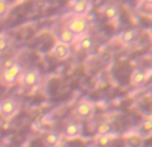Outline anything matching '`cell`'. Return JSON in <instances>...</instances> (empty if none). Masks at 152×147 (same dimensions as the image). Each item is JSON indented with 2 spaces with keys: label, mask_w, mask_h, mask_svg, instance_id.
Here are the masks:
<instances>
[{
  "label": "cell",
  "mask_w": 152,
  "mask_h": 147,
  "mask_svg": "<svg viewBox=\"0 0 152 147\" xmlns=\"http://www.w3.org/2000/svg\"><path fill=\"white\" fill-rule=\"evenodd\" d=\"M23 67L19 63H13L12 66L3 68V71L0 72V83L4 87H12L20 80L21 74H23Z\"/></svg>",
  "instance_id": "obj_1"
},
{
  "label": "cell",
  "mask_w": 152,
  "mask_h": 147,
  "mask_svg": "<svg viewBox=\"0 0 152 147\" xmlns=\"http://www.w3.org/2000/svg\"><path fill=\"white\" fill-rule=\"evenodd\" d=\"M150 54H151V58H152V48H151V51H150Z\"/></svg>",
  "instance_id": "obj_23"
},
{
  "label": "cell",
  "mask_w": 152,
  "mask_h": 147,
  "mask_svg": "<svg viewBox=\"0 0 152 147\" xmlns=\"http://www.w3.org/2000/svg\"><path fill=\"white\" fill-rule=\"evenodd\" d=\"M144 3L147 5H152V0H144Z\"/></svg>",
  "instance_id": "obj_21"
},
{
  "label": "cell",
  "mask_w": 152,
  "mask_h": 147,
  "mask_svg": "<svg viewBox=\"0 0 152 147\" xmlns=\"http://www.w3.org/2000/svg\"><path fill=\"white\" fill-rule=\"evenodd\" d=\"M19 112V102L13 98H7V99L0 102V115L5 119H10L15 116Z\"/></svg>",
  "instance_id": "obj_5"
},
{
  "label": "cell",
  "mask_w": 152,
  "mask_h": 147,
  "mask_svg": "<svg viewBox=\"0 0 152 147\" xmlns=\"http://www.w3.org/2000/svg\"><path fill=\"white\" fill-rule=\"evenodd\" d=\"M10 44H11V40L8 37V35L5 32H1L0 34V54L5 52L8 50V47H10Z\"/></svg>",
  "instance_id": "obj_16"
},
{
  "label": "cell",
  "mask_w": 152,
  "mask_h": 147,
  "mask_svg": "<svg viewBox=\"0 0 152 147\" xmlns=\"http://www.w3.org/2000/svg\"><path fill=\"white\" fill-rule=\"evenodd\" d=\"M135 134H137L142 139H147L152 135V119H144L139 126L136 127Z\"/></svg>",
  "instance_id": "obj_9"
},
{
  "label": "cell",
  "mask_w": 152,
  "mask_h": 147,
  "mask_svg": "<svg viewBox=\"0 0 152 147\" xmlns=\"http://www.w3.org/2000/svg\"><path fill=\"white\" fill-rule=\"evenodd\" d=\"M147 75L148 74L145 72V70H142V68L134 70L131 74V83L134 84V86H142V84L145 83V80H147Z\"/></svg>",
  "instance_id": "obj_11"
},
{
  "label": "cell",
  "mask_w": 152,
  "mask_h": 147,
  "mask_svg": "<svg viewBox=\"0 0 152 147\" xmlns=\"http://www.w3.org/2000/svg\"><path fill=\"white\" fill-rule=\"evenodd\" d=\"M72 32L76 35L77 37L83 36V35L87 34L89 28V20L87 19V16H71L67 21V26Z\"/></svg>",
  "instance_id": "obj_2"
},
{
  "label": "cell",
  "mask_w": 152,
  "mask_h": 147,
  "mask_svg": "<svg viewBox=\"0 0 152 147\" xmlns=\"http://www.w3.org/2000/svg\"><path fill=\"white\" fill-rule=\"evenodd\" d=\"M150 19H151V20H152V12L150 13Z\"/></svg>",
  "instance_id": "obj_22"
},
{
  "label": "cell",
  "mask_w": 152,
  "mask_h": 147,
  "mask_svg": "<svg viewBox=\"0 0 152 147\" xmlns=\"http://www.w3.org/2000/svg\"><path fill=\"white\" fill-rule=\"evenodd\" d=\"M111 124L107 122H103L97 126V135H104V134H110L111 132Z\"/></svg>",
  "instance_id": "obj_19"
},
{
  "label": "cell",
  "mask_w": 152,
  "mask_h": 147,
  "mask_svg": "<svg viewBox=\"0 0 152 147\" xmlns=\"http://www.w3.org/2000/svg\"><path fill=\"white\" fill-rule=\"evenodd\" d=\"M136 36H137V31H136V29L129 28V29H126V31L121 32L120 36H119V39H120V42L123 43L124 46H128V44H131L132 42H135Z\"/></svg>",
  "instance_id": "obj_12"
},
{
  "label": "cell",
  "mask_w": 152,
  "mask_h": 147,
  "mask_svg": "<svg viewBox=\"0 0 152 147\" xmlns=\"http://www.w3.org/2000/svg\"><path fill=\"white\" fill-rule=\"evenodd\" d=\"M76 43H77L79 50H83V51H89L94 47V40H92V37L88 36V35H83V36L77 37Z\"/></svg>",
  "instance_id": "obj_13"
},
{
  "label": "cell",
  "mask_w": 152,
  "mask_h": 147,
  "mask_svg": "<svg viewBox=\"0 0 152 147\" xmlns=\"http://www.w3.org/2000/svg\"><path fill=\"white\" fill-rule=\"evenodd\" d=\"M116 135L113 134H104V135H97L96 139H95V145L96 147H108L111 145V142H112L113 139H115Z\"/></svg>",
  "instance_id": "obj_14"
},
{
  "label": "cell",
  "mask_w": 152,
  "mask_h": 147,
  "mask_svg": "<svg viewBox=\"0 0 152 147\" xmlns=\"http://www.w3.org/2000/svg\"><path fill=\"white\" fill-rule=\"evenodd\" d=\"M58 39L60 40V42L63 43H67V44L72 46L74 43H76V40H77V36L74 34V32L71 31V29L68 28V27H63V28L59 31V36Z\"/></svg>",
  "instance_id": "obj_10"
},
{
  "label": "cell",
  "mask_w": 152,
  "mask_h": 147,
  "mask_svg": "<svg viewBox=\"0 0 152 147\" xmlns=\"http://www.w3.org/2000/svg\"><path fill=\"white\" fill-rule=\"evenodd\" d=\"M71 54H72L71 46L67 44V43L60 42L59 39L56 40L52 47V55L55 56L56 59H59V60H66V59H68L69 56H71Z\"/></svg>",
  "instance_id": "obj_6"
},
{
  "label": "cell",
  "mask_w": 152,
  "mask_h": 147,
  "mask_svg": "<svg viewBox=\"0 0 152 147\" xmlns=\"http://www.w3.org/2000/svg\"><path fill=\"white\" fill-rule=\"evenodd\" d=\"M74 114L80 119H91L95 114V104L91 100L83 99L75 106Z\"/></svg>",
  "instance_id": "obj_4"
},
{
  "label": "cell",
  "mask_w": 152,
  "mask_h": 147,
  "mask_svg": "<svg viewBox=\"0 0 152 147\" xmlns=\"http://www.w3.org/2000/svg\"><path fill=\"white\" fill-rule=\"evenodd\" d=\"M61 140V135L58 132H48L44 137V145L47 147H55Z\"/></svg>",
  "instance_id": "obj_15"
},
{
  "label": "cell",
  "mask_w": 152,
  "mask_h": 147,
  "mask_svg": "<svg viewBox=\"0 0 152 147\" xmlns=\"http://www.w3.org/2000/svg\"><path fill=\"white\" fill-rule=\"evenodd\" d=\"M55 147H66V146H64V143H63V140H60V142H59V143H58V145H56Z\"/></svg>",
  "instance_id": "obj_20"
},
{
  "label": "cell",
  "mask_w": 152,
  "mask_h": 147,
  "mask_svg": "<svg viewBox=\"0 0 152 147\" xmlns=\"http://www.w3.org/2000/svg\"><path fill=\"white\" fill-rule=\"evenodd\" d=\"M83 132V126L81 123H75V122H71L68 123L63 130V134H61V138H66V139H76L79 138Z\"/></svg>",
  "instance_id": "obj_7"
},
{
  "label": "cell",
  "mask_w": 152,
  "mask_h": 147,
  "mask_svg": "<svg viewBox=\"0 0 152 147\" xmlns=\"http://www.w3.org/2000/svg\"><path fill=\"white\" fill-rule=\"evenodd\" d=\"M40 71L37 68H29V70H24L21 74L20 78V83L24 88H35V87L39 86L40 83Z\"/></svg>",
  "instance_id": "obj_3"
},
{
  "label": "cell",
  "mask_w": 152,
  "mask_h": 147,
  "mask_svg": "<svg viewBox=\"0 0 152 147\" xmlns=\"http://www.w3.org/2000/svg\"><path fill=\"white\" fill-rule=\"evenodd\" d=\"M11 5L8 4L7 0H0V19L5 18V16L10 13Z\"/></svg>",
  "instance_id": "obj_18"
},
{
  "label": "cell",
  "mask_w": 152,
  "mask_h": 147,
  "mask_svg": "<svg viewBox=\"0 0 152 147\" xmlns=\"http://www.w3.org/2000/svg\"><path fill=\"white\" fill-rule=\"evenodd\" d=\"M118 13H119L118 7H115V5H108L104 10V15L108 20H113L115 18H118Z\"/></svg>",
  "instance_id": "obj_17"
},
{
  "label": "cell",
  "mask_w": 152,
  "mask_h": 147,
  "mask_svg": "<svg viewBox=\"0 0 152 147\" xmlns=\"http://www.w3.org/2000/svg\"><path fill=\"white\" fill-rule=\"evenodd\" d=\"M91 0H77L74 5L71 7L72 13L76 16H87L91 11Z\"/></svg>",
  "instance_id": "obj_8"
}]
</instances>
